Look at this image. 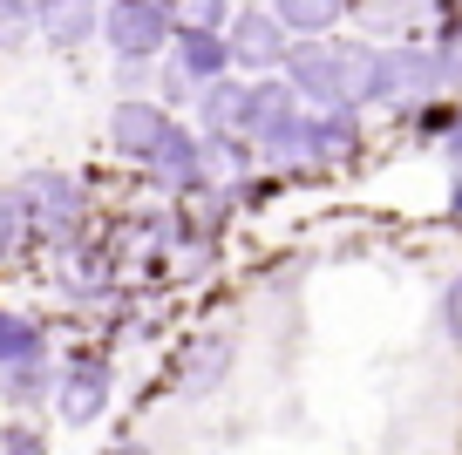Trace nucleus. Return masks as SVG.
Listing matches in <instances>:
<instances>
[{"instance_id": "f257e3e1", "label": "nucleus", "mask_w": 462, "mask_h": 455, "mask_svg": "<svg viewBox=\"0 0 462 455\" xmlns=\"http://www.w3.org/2000/svg\"><path fill=\"white\" fill-rule=\"evenodd\" d=\"M292 96L306 109H388V88H381V42H340V34H319V42H292L286 69Z\"/></svg>"}, {"instance_id": "f03ea898", "label": "nucleus", "mask_w": 462, "mask_h": 455, "mask_svg": "<svg viewBox=\"0 0 462 455\" xmlns=\"http://www.w3.org/2000/svg\"><path fill=\"white\" fill-rule=\"evenodd\" d=\"M21 204H28V231L42 245H75L88 231V184L82 177H69V171H28L21 177Z\"/></svg>"}, {"instance_id": "7ed1b4c3", "label": "nucleus", "mask_w": 462, "mask_h": 455, "mask_svg": "<svg viewBox=\"0 0 462 455\" xmlns=\"http://www.w3.org/2000/svg\"><path fill=\"white\" fill-rule=\"evenodd\" d=\"M361 143H367L361 109H306L273 171H340V163L361 157Z\"/></svg>"}, {"instance_id": "20e7f679", "label": "nucleus", "mask_w": 462, "mask_h": 455, "mask_svg": "<svg viewBox=\"0 0 462 455\" xmlns=\"http://www.w3.org/2000/svg\"><path fill=\"white\" fill-rule=\"evenodd\" d=\"M306 102L292 96L286 75H259V82H245V109H238V136L259 150V171H273L279 150L292 143V129H300Z\"/></svg>"}, {"instance_id": "39448f33", "label": "nucleus", "mask_w": 462, "mask_h": 455, "mask_svg": "<svg viewBox=\"0 0 462 455\" xmlns=\"http://www.w3.org/2000/svg\"><path fill=\"white\" fill-rule=\"evenodd\" d=\"M102 42L116 61H163L177 42L163 0H102Z\"/></svg>"}, {"instance_id": "423d86ee", "label": "nucleus", "mask_w": 462, "mask_h": 455, "mask_svg": "<svg viewBox=\"0 0 462 455\" xmlns=\"http://www.w3.org/2000/svg\"><path fill=\"white\" fill-rule=\"evenodd\" d=\"M231 367H238V333L231 327H198L184 347H177L171 381H177L184 401H204V395H217V387L231 381Z\"/></svg>"}, {"instance_id": "0eeeda50", "label": "nucleus", "mask_w": 462, "mask_h": 455, "mask_svg": "<svg viewBox=\"0 0 462 455\" xmlns=\"http://www.w3.org/2000/svg\"><path fill=\"white\" fill-rule=\"evenodd\" d=\"M116 401V367L109 354H69V367L55 374V414L69 428H96Z\"/></svg>"}, {"instance_id": "6e6552de", "label": "nucleus", "mask_w": 462, "mask_h": 455, "mask_svg": "<svg viewBox=\"0 0 462 455\" xmlns=\"http://www.w3.org/2000/svg\"><path fill=\"white\" fill-rule=\"evenodd\" d=\"M225 42H231V69H252V75H279V69H286V55H292L286 21H279L273 7H259V0L231 14Z\"/></svg>"}, {"instance_id": "1a4fd4ad", "label": "nucleus", "mask_w": 462, "mask_h": 455, "mask_svg": "<svg viewBox=\"0 0 462 455\" xmlns=\"http://www.w3.org/2000/svg\"><path fill=\"white\" fill-rule=\"evenodd\" d=\"M171 129H177V116L163 109V102H150V96H123L109 109V150L123 163H150L171 143Z\"/></svg>"}, {"instance_id": "9d476101", "label": "nucleus", "mask_w": 462, "mask_h": 455, "mask_svg": "<svg viewBox=\"0 0 462 455\" xmlns=\"http://www.w3.org/2000/svg\"><path fill=\"white\" fill-rule=\"evenodd\" d=\"M448 0H361V42H421V21H448Z\"/></svg>"}, {"instance_id": "9b49d317", "label": "nucleus", "mask_w": 462, "mask_h": 455, "mask_svg": "<svg viewBox=\"0 0 462 455\" xmlns=\"http://www.w3.org/2000/svg\"><path fill=\"white\" fill-rule=\"evenodd\" d=\"M171 69L184 75L190 88L225 82V75H231V42H225V28H190V34H177V42H171Z\"/></svg>"}, {"instance_id": "f8f14e48", "label": "nucleus", "mask_w": 462, "mask_h": 455, "mask_svg": "<svg viewBox=\"0 0 462 455\" xmlns=\"http://www.w3.org/2000/svg\"><path fill=\"white\" fill-rule=\"evenodd\" d=\"M34 34L48 48H82L102 34V0H34Z\"/></svg>"}, {"instance_id": "ddd939ff", "label": "nucleus", "mask_w": 462, "mask_h": 455, "mask_svg": "<svg viewBox=\"0 0 462 455\" xmlns=\"http://www.w3.org/2000/svg\"><path fill=\"white\" fill-rule=\"evenodd\" d=\"M279 21H286L292 42H319V34H333L346 21V0H265Z\"/></svg>"}, {"instance_id": "4468645a", "label": "nucleus", "mask_w": 462, "mask_h": 455, "mask_svg": "<svg viewBox=\"0 0 462 455\" xmlns=\"http://www.w3.org/2000/svg\"><path fill=\"white\" fill-rule=\"evenodd\" d=\"M28 360H48V327L34 313L0 306V367H28Z\"/></svg>"}, {"instance_id": "2eb2a0df", "label": "nucleus", "mask_w": 462, "mask_h": 455, "mask_svg": "<svg viewBox=\"0 0 462 455\" xmlns=\"http://www.w3.org/2000/svg\"><path fill=\"white\" fill-rule=\"evenodd\" d=\"M238 109H245V82L238 75L198 88V136H238Z\"/></svg>"}, {"instance_id": "dca6fc26", "label": "nucleus", "mask_w": 462, "mask_h": 455, "mask_svg": "<svg viewBox=\"0 0 462 455\" xmlns=\"http://www.w3.org/2000/svg\"><path fill=\"white\" fill-rule=\"evenodd\" d=\"M0 401L14 414L42 408V401H55V367L48 360H28V367H0Z\"/></svg>"}, {"instance_id": "f3484780", "label": "nucleus", "mask_w": 462, "mask_h": 455, "mask_svg": "<svg viewBox=\"0 0 462 455\" xmlns=\"http://www.w3.org/2000/svg\"><path fill=\"white\" fill-rule=\"evenodd\" d=\"M21 245H34V231H28V204H21V190H14V184H0V265H7Z\"/></svg>"}, {"instance_id": "a211bd4d", "label": "nucleus", "mask_w": 462, "mask_h": 455, "mask_svg": "<svg viewBox=\"0 0 462 455\" xmlns=\"http://www.w3.org/2000/svg\"><path fill=\"white\" fill-rule=\"evenodd\" d=\"M163 14H171L177 34H190V28H231V0H163Z\"/></svg>"}, {"instance_id": "6ab92c4d", "label": "nucleus", "mask_w": 462, "mask_h": 455, "mask_svg": "<svg viewBox=\"0 0 462 455\" xmlns=\"http://www.w3.org/2000/svg\"><path fill=\"white\" fill-rule=\"evenodd\" d=\"M435 69H442V88H456L462 96V14H448L442 28H435Z\"/></svg>"}, {"instance_id": "aec40b11", "label": "nucleus", "mask_w": 462, "mask_h": 455, "mask_svg": "<svg viewBox=\"0 0 462 455\" xmlns=\"http://www.w3.org/2000/svg\"><path fill=\"white\" fill-rule=\"evenodd\" d=\"M34 34V0H0V48H21Z\"/></svg>"}, {"instance_id": "412c9836", "label": "nucleus", "mask_w": 462, "mask_h": 455, "mask_svg": "<svg viewBox=\"0 0 462 455\" xmlns=\"http://www.w3.org/2000/svg\"><path fill=\"white\" fill-rule=\"evenodd\" d=\"M435 320H442V340L462 354V272L442 285V299H435Z\"/></svg>"}, {"instance_id": "4be33fe9", "label": "nucleus", "mask_w": 462, "mask_h": 455, "mask_svg": "<svg viewBox=\"0 0 462 455\" xmlns=\"http://www.w3.org/2000/svg\"><path fill=\"white\" fill-rule=\"evenodd\" d=\"M0 455H48V435L28 428V422H7L0 428Z\"/></svg>"}, {"instance_id": "5701e85b", "label": "nucleus", "mask_w": 462, "mask_h": 455, "mask_svg": "<svg viewBox=\"0 0 462 455\" xmlns=\"http://www.w3.org/2000/svg\"><path fill=\"white\" fill-rule=\"evenodd\" d=\"M150 75H157V61H116V82H123V96H143Z\"/></svg>"}, {"instance_id": "b1692460", "label": "nucleus", "mask_w": 462, "mask_h": 455, "mask_svg": "<svg viewBox=\"0 0 462 455\" xmlns=\"http://www.w3.org/2000/svg\"><path fill=\"white\" fill-rule=\"evenodd\" d=\"M442 150H448V163H456V177H462V116H456V129H448Z\"/></svg>"}, {"instance_id": "393cba45", "label": "nucleus", "mask_w": 462, "mask_h": 455, "mask_svg": "<svg viewBox=\"0 0 462 455\" xmlns=\"http://www.w3.org/2000/svg\"><path fill=\"white\" fill-rule=\"evenodd\" d=\"M102 455H157V449H150V441H109Z\"/></svg>"}, {"instance_id": "a878e982", "label": "nucleus", "mask_w": 462, "mask_h": 455, "mask_svg": "<svg viewBox=\"0 0 462 455\" xmlns=\"http://www.w3.org/2000/svg\"><path fill=\"white\" fill-rule=\"evenodd\" d=\"M448 225H462V177L448 184Z\"/></svg>"}, {"instance_id": "bb28decb", "label": "nucleus", "mask_w": 462, "mask_h": 455, "mask_svg": "<svg viewBox=\"0 0 462 455\" xmlns=\"http://www.w3.org/2000/svg\"><path fill=\"white\" fill-rule=\"evenodd\" d=\"M448 7H462V0H448Z\"/></svg>"}]
</instances>
